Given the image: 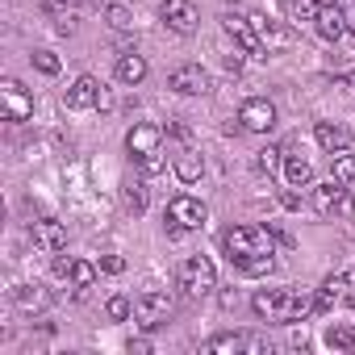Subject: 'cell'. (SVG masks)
I'll return each mask as SVG.
<instances>
[{"label": "cell", "mask_w": 355, "mask_h": 355, "mask_svg": "<svg viewBox=\"0 0 355 355\" xmlns=\"http://www.w3.org/2000/svg\"><path fill=\"white\" fill-rule=\"evenodd\" d=\"M222 251L230 255V263H239L247 276H263L272 272V234L259 226H230L222 234Z\"/></svg>", "instance_id": "1"}, {"label": "cell", "mask_w": 355, "mask_h": 355, "mask_svg": "<svg viewBox=\"0 0 355 355\" xmlns=\"http://www.w3.org/2000/svg\"><path fill=\"white\" fill-rule=\"evenodd\" d=\"M125 146H130V155H134V163H138L142 175H159V171L167 167V155H163V130H159V125H150V121L134 125V130L125 134Z\"/></svg>", "instance_id": "2"}, {"label": "cell", "mask_w": 355, "mask_h": 355, "mask_svg": "<svg viewBox=\"0 0 355 355\" xmlns=\"http://www.w3.org/2000/svg\"><path fill=\"white\" fill-rule=\"evenodd\" d=\"M214 284H218V268H214V259H209V255H189L184 268H180V288H184L189 297H205Z\"/></svg>", "instance_id": "3"}, {"label": "cell", "mask_w": 355, "mask_h": 355, "mask_svg": "<svg viewBox=\"0 0 355 355\" xmlns=\"http://www.w3.org/2000/svg\"><path fill=\"white\" fill-rule=\"evenodd\" d=\"M251 309L268 322H293V288H259L251 297Z\"/></svg>", "instance_id": "4"}, {"label": "cell", "mask_w": 355, "mask_h": 355, "mask_svg": "<svg viewBox=\"0 0 355 355\" xmlns=\"http://www.w3.org/2000/svg\"><path fill=\"white\" fill-rule=\"evenodd\" d=\"M171 309H175V301L167 297V293H142L138 301H134V322L142 326V330H155V326H163L167 318H171Z\"/></svg>", "instance_id": "5"}, {"label": "cell", "mask_w": 355, "mask_h": 355, "mask_svg": "<svg viewBox=\"0 0 355 355\" xmlns=\"http://www.w3.org/2000/svg\"><path fill=\"white\" fill-rule=\"evenodd\" d=\"M167 226H171L175 234L201 230V226H205V205H201L197 197H175V201L167 205Z\"/></svg>", "instance_id": "6"}, {"label": "cell", "mask_w": 355, "mask_h": 355, "mask_svg": "<svg viewBox=\"0 0 355 355\" xmlns=\"http://www.w3.org/2000/svg\"><path fill=\"white\" fill-rule=\"evenodd\" d=\"M159 17H163V26H167L171 34H193L197 21H201V13H197L193 0H163Z\"/></svg>", "instance_id": "7"}, {"label": "cell", "mask_w": 355, "mask_h": 355, "mask_svg": "<svg viewBox=\"0 0 355 355\" xmlns=\"http://www.w3.org/2000/svg\"><path fill=\"white\" fill-rule=\"evenodd\" d=\"M239 125H243V130H251V134H268V130L276 125V105H272V101H263V96L243 101V109H239Z\"/></svg>", "instance_id": "8"}, {"label": "cell", "mask_w": 355, "mask_h": 355, "mask_svg": "<svg viewBox=\"0 0 355 355\" xmlns=\"http://www.w3.org/2000/svg\"><path fill=\"white\" fill-rule=\"evenodd\" d=\"M222 30L247 51V55H255V59H263L268 51H263V42H259V34H255V26H251V17H239V13H226L222 17Z\"/></svg>", "instance_id": "9"}, {"label": "cell", "mask_w": 355, "mask_h": 355, "mask_svg": "<svg viewBox=\"0 0 355 355\" xmlns=\"http://www.w3.org/2000/svg\"><path fill=\"white\" fill-rule=\"evenodd\" d=\"M251 26H255V34H259V42H263V51H268V55H276V51H288V46H293V30H288V26H280V21H272V17H263V13H251Z\"/></svg>", "instance_id": "10"}, {"label": "cell", "mask_w": 355, "mask_h": 355, "mask_svg": "<svg viewBox=\"0 0 355 355\" xmlns=\"http://www.w3.org/2000/svg\"><path fill=\"white\" fill-rule=\"evenodd\" d=\"M0 101H5V117H9V121H30V117H34V96H30L17 80H5V84H0Z\"/></svg>", "instance_id": "11"}, {"label": "cell", "mask_w": 355, "mask_h": 355, "mask_svg": "<svg viewBox=\"0 0 355 355\" xmlns=\"http://www.w3.org/2000/svg\"><path fill=\"white\" fill-rule=\"evenodd\" d=\"M167 88H175L180 96H201V92L209 88V76H205L201 63H184V67H175V71L167 76Z\"/></svg>", "instance_id": "12"}, {"label": "cell", "mask_w": 355, "mask_h": 355, "mask_svg": "<svg viewBox=\"0 0 355 355\" xmlns=\"http://www.w3.org/2000/svg\"><path fill=\"white\" fill-rule=\"evenodd\" d=\"M313 209L322 214V218H330V214H343L347 209V184L343 180H330L326 184H313Z\"/></svg>", "instance_id": "13"}, {"label": "cell", "mask_w": 355, "mask_h": 355, "mask_svg": "<svg viewBox=\"0 0 355 355\" xmlns=\"http://www.w3.org/2000/svg\"><path fill=\"white\" fill-rule=\"evenodd\" d=\"M30 239H34V247H42L46 255H59V251L67 247V230H63V222H55V218H38V222L30 226Z\"/></svg>", "instance_id": "14"}, {"label": "cell", "mask_w": 355, "mask_h": 355, "mask_svg": "<svg viewBox=\"0 0 355 355\" xmlns=\"http://www.w3.org/2000/svg\"><path fill=\"white\" fill-rule=\"evenodd\" d=\"M101 105V84L92 80V76H80L71 88H67V109H96Z\"/></svg>", "instance_id": "15"}, {"label": "cell", "mask_w": 355, "mask_h": 355, "mask_svg": "<svg viewBox=\"0 0 355 355\" xmlns=\"http://www.w3.org/2000/svg\"><path fill=\"white\" fill-rule=\"evenodd\" d=\"M313 26H318V34H322L326 42H338V38L347 34V21H343V9H338V5H322L318 17H313Z\"/></svg>", "instance_id": "16"}, {"label": "cell", "mask_w": 355, "mask_h": 355, "mask_svg": "<svg viewBox=\"0 0 355 355\" xmlns=\"http://www.w3.org/2000/svg\"><path fill=\"white\" fill-rule=\"evenodd\" d=\"M313 138H318V146H322L326 155H338V150H347V142H351V134H347L338 121H318Z\"/></svg>", "instance_id": "17"}, {"label": "cell", "mask_w": 355, "mask_h": 355, "mask_svg": "<svg viewBox=\"0 0 355 355\" xmlns=\"http://www.w3.org/2000/svg\"><path fill=\"white\" fill-rule=\"evenodd\" d=\"M284 180H288V189H305L313 180V163L305 155H284Z\"/></svg>", "instance_id": "18"}, {"label": "cell", "mask_w": 355, "mask_h": 355, "mask_svg": "<svg viewBox=\"0 0 355 355\" xmlns=\"http://www.w3.org/2000/svg\"><path fill=\"white\" fill-rule=\"evenodd\" d=\"M117 80H121L125 88L142 84V80H146V59H142V55H134V51H125V55L117 59Z\"/></svg>", "instance_id": "19"}, {"label": "cell", "mask_w": 355, "mask_h": 355, "mask_svg": "<svg viewBox=\"0 0 355 355\" xmlns=\"http://www.w3.org/2000/svg\"><path fill=\"white\" fill-rule=\"evenodd\" d=\"M343 297H347V276L334 272V276H326V284L318 288V309H330V305H338Z\"/></svg>", "instance_id": "20"}, {"label": "cell", "mask_w": 355, "mask_h": 355, "mask_svg": "<svg viewBox=\"0 0 355 355\" xmlns=\"http://www.w3.org/2000/svg\"><path fill=\"white\" fill-rule=\"evenodd\" d=\"M201 167H205V163H201V155H197L193 146H184L180 155H175V175H180V180H184V184H193V180H201Z\"/></svg>", "instance_id": "21"}, {"label": "cell", "mask_w": 355, "mask_h": 355, "mask_svg": "<svg viewBox=\"0 0 355 355\" xmlns=\"http://www.w3.org/2000/svg\"><path fill=\"white\" fill-rule=\"evenodd\" d=\"M13 301H17L21 309H46V305H51V293H46L42 284H21V288H13Z\"/></svg>", "instance_id": "22"}, {"label": "cell", "mask_w": 355, "mask_h": 355, "mask_svg": "<svg viewBox=\"0 0 355 355\" xmlns=\"http://www.w3.org/2000/svg\"><path fill=\"white\" fill-rule=\"evenodd\" d=\"M247 347V334H214V338H205V355H234V351H243Z\"/></svg>", "instance_id": "23"}, {"label": "cell", "mask_w": 355, "mask_h": 355, "mask_svg": "<svg viewBox=\"0 0 355 355\" xmlns=\"http://www.w3.org/2000/svg\"><path fill=\"white\" fill-rule=\"evenodd\" d=\"M80 9H84V0H42V13L55 21H76Z\"/></svg>", "instance_id": "24"}, {"label": "cell", "mask_w": 355, "mask_h": 355, "mask_svg": "<svg viewBox=\"0 0 355 355\" xmlns=\"http://www.w3.org/2000/svg\"><path fill=\"white\" fill-rule=\"evenodd\" d=\"M326 347L330 351H355V326H330Z\"/></svg>", "instance_id": "25"}, {"label": "cell", "mask_w": 355, "mask_h": 355, "mask_svg": "<svg viewBox=\"0 0 355 355\" xmlns=\"http://www.w3.org/2000/svg\"><path fill=\"white\" fill-rule=\"evenodd\" d=\"M96 272H101V268H92V263H84V259H71V272H67V280H71L76 288H92Z\"/></svg>", "instance_id": "26"}, {"label": "cell", "mask_w": 355, "mask_h": 355, "mask_svg": "<svg viewBox=\"0 0 355 355\" xmlns=\"http://www.w3.org/2000/svg\"><path fill=\"white\" fill-rule=\"evenodd\" d=\"M334 180H343V184H355V155L338 150V159H334Z\"/></svg>", "instance_id": "27"}, {"label": "cell", "mask_w": 355, "mask_h": 355, "mask_svg": "<svg viewBox=\"0 0 355 355\" xmlns=\"http://www.w3.org/2000/svg\"><path fill=\"white\" fill-rule=\"evenodd\" d=\"M318 9H322V0H293V17L297 21H313Z\"/></svg>", "instance_id": "28"}, {"label": "cell", "mask_w": 355, "mask_h": 355, "mask_svg": "<svg viewBox=\"0 0 355 355\" xmlns=\"http://www.w3.org/2000/svg\"><path fill=\"white\" fill-rule=\"evenodd\" d=\"M34 67L46 76H59V55L55 51H34Z\"/></svg>", "instance_id": "29"}, {"label": "cell", "mask_w": 355, "mask_h": 355, "mask_svg": "<svg viewBox=\"0 0 355 355\" xmlns=\"http://www.w3.org/2000/svg\"><path fill=\"white\" fill-rule=\"evenodd\" d=\"M125 209H130V214H142V209H146V189H142V184H130V189H125Z\"/></svg>", "instance_id": "30"}, {"label": "cell", "mask_w": 355, "mask_h": 355, "mask_svg": "<svg viewBox=\"0 0 355 355\" xmlns=\"http://www.w3.org/2000/svg\"><path fill=\"white\" fill-rule=\"evenodd\" d=\"M105 313H109L113 322H125V318L134 313V305H130V297H113V301L105 305Z\"/></svg>", "instance_id": "31"}, {"label": "cell", "mask_w": 355, "mask_h": 355, "mask_svg": "<svg viewBox=\"0 0 355 355\" xmlns=\"http://www.w3.org/2000/svg\"><path fill=\"white\" fill-rule=\"evenodd\" d=\"M105 13H109V26H113V30H130V9H121V5H105Z\"/></svg>", "instance_id": "32"}, {"label": "cell", "mask_w": 355, "mask_h": 355, "mask_svg": "<svg viewBox=\"0 0 355 355\" xmlns=\"http://www.w3.org/2000/svg\"><path fill=\"white\" fill-rule=\"evenodd\" d=\"M101 272H105V276H121V272H125V259H121V255H105V259H101Z\"/></svg>", "instance_id": "33"}, {"label": "cell", "mask_w": 355, "mask_h": 355, "mask_svg": "<svg viewBox=\"0 0 355 355\" xmlns=\"http://www.w3.org/2000/svg\"><path fill=\"white\" fill-rule=\"evenodd\" d=\"M276 163H280V150H276V146L259 150V167H263V171H276Z\"/></svg>", "instance_id": "34"}]
</instances>
